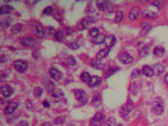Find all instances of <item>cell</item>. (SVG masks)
Instances as JSON below:
<instances>
[{"label":"cell","instance_id":"36","mask_svg":"<svg viewBox=\"0 0 168 126\" xmlns=\"http://www.w3.org/2000/svg\"><path fill=\"white\" fill-rule=\"evenodd\" d=\"M116 121L113 118L110 117L108 118L104 125V126H115Z\"/></svg>","mask_w":168,"mask_h":126},{"label":"cell","instance_id":"11","mask_svg":"<svg viewBox=\"0 0 168 126\" xmlns=\"http://www.w3.org/2000/svg\"><path fill=\"white\" fill-rule=\"evenodd\" d=\"M18 103L16 102H11L5 109V113L6 114H11L16 110L18 107Z\"/></svg>","mask_w":168,"mask_h":126},{"label":"cell","instance_id":"19","mask_svg":"<svg viewBox=\"0 0 168 126\" xmlns=\"http://www.w3.org/2000/svg\"><path fill=\"white\" fill-rule=\"evenodd\" d=\"M132 105L131 104L128 103L124 105L123 107H122L120 110L121 115L123 116L124 117H125L129 114L130 112H131V110L132 109Z\"/></svg>","mask_w":168,"mask_h":126},{"label":"cell","instance_id":"43","mask_svg":"<svg viewBox=\"0 0 168 126\" xmlns=\"http://www.w3.org/2000/svg\"><path fill=\"white\" fill-rule=\"evenodd\" d=\"M152 5L157 7V9H160V3L159 2L156 1V2H154V3H153Z\"/></svg>","mask_w":168,"mask_h":126},{"label":"cell","instance_id":"24","mask_svg":"<svg viewBox=\"0 0 168 126\" xmlns=\"http://www.w3.org/2000/svg\"><path fill=\"white\" fill-rule=\"evenodd\" d=\"M106 38V36L104 34H99L97 36L94 38L93 42L95 44H101L105 42V40Z\"/></svg>","mask_w":168,"mask_h":126},{"label":"cell","instance_id":"39","mask_svg":"<svg viewBox=\"0 0 168 126\" xmlns=\"http://www.w3.org/2000/svg\"><path fill=\"white\" fill-rule=\"evenodd\" d=\"M150 28L149 24L145 25L143 26V30L142 31V34H143V35H145V34L147 33V31H149V29Z\"/></svg>","mask_w":168,"mask_h":126},{"label":"cell","instance_id":"31","mask_svg":"<svg viewBox=\"0 0 168 126\" xmlns=\"http://www.w3.org/2000/svg\"><path fill=\"white\" fill-rule=\"evenodd\" d=\"M123 12L122 11H117L114 18V21L116 23H119L122 21L123 18Z\"/></svg>","mask_w":168,"mask_h":126},{"label":"cell","instance_id":"22","mask_svg":"<svg viewBox=\"0 0 168 126\" xmlns=\"http://www.w3.org/2000/svg\"><path fill=\"white\" fill-rule=\"evenodd\" d=\"M44 88L48 92L52 93L55 90V85L52 81L50 80H46L45 83H44Z\"/></svg>","mask_w":168,"mask_h":126},{"label":"cell","instance_id":"3","mask_svg":"<svg viewBox=\"0 0 168 126\" xmlns=\"http://www.w3.org/2000/svg\"><path fill=\"white\" fill-rule=\"evenodd\" d=\"M13 67L17 72L19 73H23L28 68V63L21 60H16L13 62Z\"/></svg>","mask_w":168,"mask_h":126},{"label":"cell","instance_id":"40","mask_svg":"<svg viewBox=\"0 0 168 126\" xmlns=\"http://www.w3.org/2000/svg\"><path fill=\"white\" fill-rule=\"evenodd\" d=\"M19 126H30L29 123L25 120L20 121L19 123Z\"/></svg>","mask_w":168,"mask_h":126},{"label":"cell","instance_id":"13","mask_svg":"<svg viewBox=\"0 0 168 126\" xmlns=\"http://www.w3.org/2000/svg\"><path fill=\"white\" fill-rule=\"evenodd\" d=\"M34 35L38 38H41L44 35V29L42 26L40 24H37L34 27Z\"/></svg>","mask_w":168,"mask_h":126},{"label":"cell","instance_id":"29","mask_svg":"<svg viewBox=\"0 0 168 126\" xmlns=\"http://www.w3.org/2000/svg\"><path fill=\"white\" fill-rule=\"evenodd\" d=\"M91 77L92 76H91L89 72H84L81 74L80 78V79L83 82L88 83L89 81L90 80Z\"/></svg>","mask_w":168,"mask_h":126},{"label":"cell","instance_id":"35","mask_svg":"<svg viewBox=\"0 0 168 126\" xmlns=\"http://www.w3.org/2000/svg\"><path fill=\"white\" fill-rule=\"evenodd\" d=\"M43 93V90L40 87H37L35 88L34 91V96L37 97H39L41 96Z\"/></svg>","mask_w":168,"mask_h":126},{"label":"cell","instance_id":"1","mask_svg":"<svg viewBox=\"0 0 168 126\" xmlns=\"http://www.w3.org/2000/svg\"><path fill=\"white\" fill-rule=\"evenodd\" d=\"M153 109L155 114L157 115H161L164 112V103L162 99L156 98L155 99L153 103Z\"/></svg>","mask_w":168,"mask_h":126},{"label":"cell","instance_id":"18","mask_svg":"<svg viewBox=\"0 0 168 126\" xmlns=\"http://www.w3.org/2000/svg\"><path fill=\"white\" fill-rule=\"evenodd\" d=\"M104 119L105 116L103 113L101 112H97L92 118V122L96 123H101L104 121Z\"/></svg>","mask_w":168,"mask_h":126},{"label":"cell","instance_id":"4","mask_svg":"<svg viewBox=\"0 0 168 126\" xmlns=\"http://www.w3.org/2000/svg\"><path fill=\"white\" fill-rule=\"evenodd\" d=\"M74 96L76 100L80 103L85 105L88 102V97L83 90L78 89L74 92Z\"/></svg>","mask_w":168,"mask_h":126},{"label":"cell","instance_id":"26","mask_svg":"<svg viewBox=\"0 0 168 126\" xmlns=\"http://www.w3.org/2000/svg\"><path fill=\"white\" fill-rule=\"evenodd\" d=\"M91 66L93 68L97 69V70H101L103 68V64L102 62L101 61V60L93 59L91 62Z\"/></svg>","mask_w":168,"mask_h":126},{"label":"cell","instance_id":"30","mask_svg":"<svg viewBox=\"0 0 168 126\" xmlns=\"http://www.w3.org/2000/svg\"><path fill=\"white\" fill-rule=\"evenodd\" d=\"M55 39L57 41L59 42H62L64 40V32L62 30H59L56 32L55 33Z\"/></svg>","mask_w":168,"mask_h":126},{"label":"cell","instance_id":"12","mask_svg":"<svg viewBox=\"0 0 168 126\" xmlns=\"http://www.w3.org/2000/svg\"><path fill=\"white\" fill-rule=\"evenodd\" d=\"M120 61L123 64H129L133 61V58L128 53H123L119 57Z\"/></svg>","mask_w":168,"mask_h":126},{"label":"cell","instance_id":"21","mask_svg":"<svg viewBox=\"0 0 168 126\" xmlns=\"http://www.w3.org/2000/svg\"><path fill=\"white\" fill-rule=\"evenodd\" d=\"M102 103V97L99 93L95 94L93 97L92 101V105L95 107H99Z\"/></svg>","mask_w":168,"mask_h":126},{"label":"cell","instance_id":"9","mask_svg":"<svg viewBox=\"0 0 168 126\" xmlns=\"http://www.w3.org/2000/svg\"><path fill=\"white\" fill-rule=\"evenodd\" d=\"M21 44L24 47H32L35 44V40L32 37H24L21 40Z\"/></svg>","mask_w":168,"mask_h":126},{"label":"cell","instance_id":"25","mask_svg":"<svg viewBox=\"0 0 168 126\" xmlns=\"http://www.w3.org/2000/svg\"><path fill=\"white\" fill-rule=\"evenodd\" d=\"M139 55L141 57H143V58L145 57L149 54V48L148 46H146V45L142 46L140 47L139 50Z\"/></svg>","mask_w":168,"mask_h":126},{"label":"cell","instance_id":"44","mask_svg":"<svg viewBox=\"0 0 168 126\" xmlns=\"http://www.w3.org/2000/svg\"><path fill=\"white\" fill-rule=\"evenodd\" d=\"M41 126H52V125L50 123L46 122L44 123Z\"/></svg>","mask_w":168,"mask_h":126},{"label":"cell","instance_id":"23","mask_svg":"<svg viewBox=\"0 0 168 126\" xmlns=\"http://www.w3.org/2000/svg\"><path fill=\"white\" fill-rule=\"evenodd\" d=\"M13 10V7L11 5H2L0 9V14H7V13H11Z\"/></svg>","mask_w":168,"mask_h":126},{"label":"cell","instance_id":"28","mask_svg":"<svg viewBox=\"0 0 168 126\" xmlns=\"http://www.w3.org/2000/svg\"><path fill=\"white\" fill-rule=\"evenodd\" d=\"M119 70V68L117 67L108 68L106 72V74L104 75V78H108V77H110V76H111L113 75V74L115 73L117 71H118Z\"/></svg>","mask_w":168,"mask_h":126},{"label":"cell","instance_id":"34","mask_svg":"<svg viewBox=\"0 0 168 126\" xmlns=\"http://www.w3.org/2000/svg\"><path fill=\"white\" fill-rule=\"evenodd\" d=\"M67 62L68 64L70 66H74L76 65V60L75 59L74 57L73 56H69L67 59Z\"/></svg>","mask_w":168,"mask_h":126},{"label":"cell","instance_id":"6","mask_svg":"<svg viewBox=\"0 0 168 126\" xmlns=\"http://www.w3.org/2000/svg\"><path fill=\"white\" fill-rule=\"evenodd\" d=\"M64 96V92L61 90L59 89H55L52 93L51 101H52L54 103H58L62 100Z\"/></svg>","mask_w":168,"mask_h":126},{"label":"cell","instance_id":"2","mask_svg":"<svg viewBox=\"0 0 168 126\" xmlns=\"http://www.w3.org/2000/svg\"><path fill=\"white\" fill-rule=\"evenodd\" d=\"M98 9L101 11H107L112 12L113 11V6L112 3L108 1H99L96 2Z\"/></svg>","mask_w":168,"mask_h":126},{"label":"cell","instance_id":"33","mask_svg":"<svg viewBox=\"0 0 168 126\" xmlns=\"http://www.w3.org/2000/svg\"><path fill=\"white\" fill-rule=\"evenodd\" d=\"M99 30L96 27H93L89 31V35L92 37H95L99 35Z\"/></svg>","mask_w":168,"mask_h":126},{"label":"cell","instance_id":"45","mask_svg":"<svg viewBox=\"0 0 168 126\" xmlns=\"http://www.w3.org/2000/svg\"><path fill=\"white\" fill-rule=\"evenodd\" d=\"M165 80H166L167 85L168 86V73L165 76Z\"/></svg>","mask_w":168,"mask_h":126},{"label":"cell","instance_id":"37","mask_svg":"<svg viewBox=\"0 0 168 126\" xmlns=\"http://www.w3.org/2000/svg\"><path fill=\"white\" fill-rule=\"evenodd\" d=\"M141 75V71L138 68L134 69L132 73V76L135 78L140 77Z\"/></svg>","mask_w":168,"mask_h":126},{"label":"cell","instance_id":"41","mask_svg":"<svg viewBox=\"0 0 168 126\" xmlns=\"http://www.w3.org/2000/svg\"><path fill=\"white\" fill-rule=\"evenodd\" d=\"M71 48L74 49H76L80 47V46L76 43H72L71 44Z\"/></svg>","mask_w":168,"mask_h":126},{"label":"cell","instance_id":"5","mask_svg":"<svg viewBox=\"0 0 168 126\" xmlns=\"http://www.w3.org/2000/svg\"><path fill=\"white\" fill-rule=\"evenodd\" d=\"M1 92L3 96L5 98H9L13 95L14 90L9 84H5L1 86Z\"/></svg>","mask_w":168,"mask_h":126},{"label":"cell","instance_id":"17","mask_svg":"<svg viewBox=\"0 0 168 126\" xmlns=\"http://www.w3.org/2000/svg\"><path fill=\"white\" fill-rule=\"evenodd\" d=\"M110 48H106L104 49H102L100 51L98 52L96 54V58L98 59L102 60L106 57L110 53Z\"/></svg>","mask_w":168,"mask_h":126},{"label":"cell","instance_id":"46","mask_svg":"<svg viewBox=\"0 0 168 126\" xmlns=\"http://www.w3.org/2000/svg\"><path fill=\"white\" fill-rule=\"evenodd\" d=\"M92 126H101L100 125L97 124L96 123L93 122H92Z\"/></svg>","mask_w":168,"mask_h":126},{"label":"cell","instance_id":"16","mask_svg":"<svg viewBox=\"0 0 168 126\" xmlns=\"http://www.w3.org/2000/svg\"><path fill=\"white\" fill-rule=\"evenodd\" d=\"M142 72L147 77H151L154 74L153 68L149 65H145L142 68Z\"/></svg>","mask_w":168,"mask_h":126},{"label":"cell","instance_id":"27","mask_svg":"<svg viewBox=\"0 0 168 126\" xmlns=\"http://www.w3.org/2000/svg\"><path fill=\"white\" fill-rule=\"evenodd\" d=\"M165 49L163 47L161 46H156L155 47L153 50V54L154 55L158 57H161L164 54Z\"/></svg>","mask_w":168,"mask_h":126},{"label":"cell","instance_id":"8","mask_svg":"<svg viewBox=\"0 0 168 126\" xmlns=\"http://www.w3.org/2000/svg\"><path fill=\"white\" fill-rule=\"evenodd\" d=\"M102 83V79L101 77L97 75H94L91 77L90 80L88 83V85L90 88L96 87L100 86Z\"/></svg>","mask_w":168,"mask_h":126},{"label":"cell","instance_id":"20","mask_svg":"<svg viewBox=\"0 0 168 126\" xmlns=\"http://www.w3.org/2000/svg\"><path fill=\"white\" fill-rule=\"evenodd\" d=\"M154 72V74L157 75H161L163 74L165 70V68L163 65L160 64H157L154 65L152 68Z\"/></svg>","mask_w":168,"mask_h":126},{"label":"cell","instance_id":"42","mask_svg":"<svg viewBox=\"0 0 168 126\" xmlns=\"http://www.w3.org/2000/svg\"><path fill=\"white\" fill-rule=\"evenodd\" d=\"M43 105L45 107H50V103L48 102V101H45L44 102H43Z\"/></svg>","mask_w":168,"mask_h":126},{"label":"cell","instance_id":"10","mask_svg":"<svg viewBox=\"0 0 168 126\" xmlns=\"http://www.w3.org/2000/svg\"><path fill=\"white\" fill-rule=\"evenodd\" d=\"M140 13H141V9L138 7H134L133 8H132L129 15L130 19L132 21H134L137 19L140 15Z\"/></svg>","mask_w":168,"mask_h":126},{"label":"cell","instance_id":"38","mask_svg":"<svg viewBox=\"0 0 168 126\" xmlns=\"http://www.w3.org/2000/svg\"><path fill=\"white\" fill-rule=\"evenodd\" d=\"M53 12V9L52 7H48L46 9H44L43 12L45 14H52V12Z\"/></svg>","mask_w":168,"mask_h":126},{"label":"cell","instance_id":"47","mask_svg":"<svg viewBox=\"0 0 168 126\" xmlns=\"http://www.w3.org/2000/svg\"><path fill=\"white\" fill-rule=\"evenodd\" d=\"M66 126H76L74 125V124H69L67 125Z\"/></svg>","mask_w":168,"mask_h":126},{"label":"cell","instance_id":"14","mask_svg":"<svg viewBox=\"0 0 168 126\" xmlns=\"http://www.w3.org/2000/svg\"><path fill=\"white\" fill-rule=\"evenodd\" d=\"M116 42V39L115 36L113 35H109L106 36L104 43L106 47L109 48L113 47Z\"/></svg>","mask_w":168,"mask_h":126},{"label":"cell","instance_id":"7","mask_svg":"<svg viewBox=\"0 0 168 126\" xmlns=\"http://www.w3.org/2000/svg\"><path fill=\"white\" fill-rule=\"evenodd\" d=\"M50 74L52 78L56 81H58L60 80L63 76V74L61 71L55 68H50Z\"/></svg>","mask_w":168,"mask_h":126},{"label":"cell","instance_id":"15","mask_svg":"<svg viewBox=\"0 0 168 126\" xmlns=\"http://www.w3.org/2000/svg\"><path fill=\"white\" fill-rule=\"evenodd\" d=\"M143 15L145 18L155 19L157 17L158 14L154 11H151L149 9H145L143 12Z\"/></svg>","mask_w":168,"mask_h":126},{"label":"cell","instance_id":"32","mask_svg":"<svg viewBox=\"0 0 168 126\" xmlns=\"http://www.w3.org/2000/svg\"><path fill=\"white\" fill-rule=\"evenodd\" d=\"M22 25L21 24L14 25L11 28V32L14 34H17L21 31Z\"/></svg>","mask_w":168,"mask_h":126}]
</instances>
